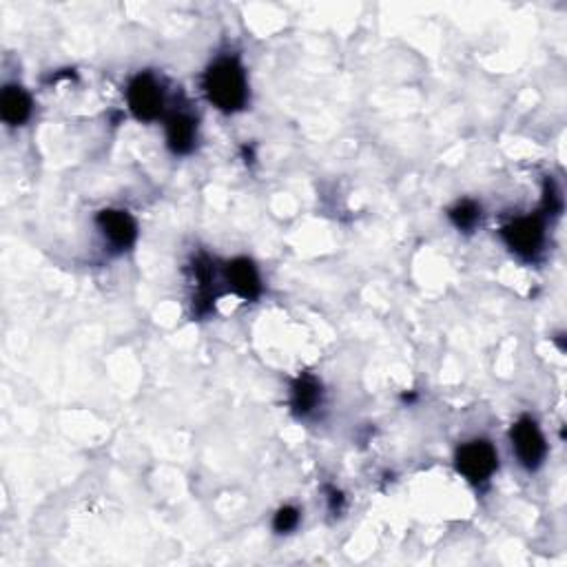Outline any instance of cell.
Instances as JSON below:
<instances>
[{"instance_id":"obj_3","label":"cell","mask_w":567,"mask_h":567,"mask_svg":"<svg viewBox=\"0 0 567 567\" xmlns=\"http://www.w3.org/2000/svg\"><path fill=\"white\" fill-rule=\"evenodd\" d=\"M501 237L512 253L530 260V257L539 255V251L543 249L545 224L539 215H523V218L505 224L501 229Z\"/></svg>"},{"instance_id":"obj_12","label":"cell","mask_w":567,"mask_h":567,"mask_svg":"<svg viewBox=\"0 0 567 567\" xmlns=\"http://www.w3.org/2000/svg\"><path fill=\"white\" fill-rule=\"evenodd\" d=\"M297 525H300V510L293 508V505H284V508L277 510L273 519V528L277 534L293 532Z\"/></svg>"},{"instance_id":"obj_6","label":"cell","mask_w":567,"mask_h":567,"mask_svg":"<svg viewBox=\"0 0 567 567\" xmlns=\"http://www.w3.org/2000/svg\"><path fill=\"white\" fill-rule=\"evenodd\" d=\"M96 224L102 237H105L116 251H129L138 240V224L127 211L120 209L100 211Z\"/></svg>"},{"instance_id":"obj_2","label":"cell","mask_w":567,"mask_h":567,"mask_svg":"<svg viewBox=\"0 0 567 567\" xmlns=\"http://www.w3.org/2000/svg\"><path fill=\"white\" fill-rule=\"evenodd\" d=\"M457 470L466 477L470 483H483L488 481L494 470L499 468V455L490 441L474 439L463 443L457 450Z\"/></svg>"},{"instance_id":"obj_10","label":"cell","mask_w":567,"mask_h":567,"mask_svg":"<svg viewBox=\"0 0 567 567\" xmlns=\"http://www.w3.org/2000/svg\"><path fill=\"white\" fill-rule=\"evenodd\" d=\"M322 401V384L313 375H300L291 388V408L295 415L306 417Z\"/></svg>"},{"instance_id":"obj_9","label":"cell","mask_w":567,"mask_h":567,"mask_svg":"<svg viewBox=\"0 0 567 567\" xmlns=\"http://www.w3.org/2000/svg\"><path fill=\"white\" fill-rule=\"evenodd\" d=\"M32 109V96H29L23 87L9 85L3 89V94H0V116H3L9 127L25 125L29 116H32Z\"/></svg>"},{"instance_id":"obj_7","label":"cell","mask_w":567,"mask_h":567,"mask_svg":"<svg viewBox=\"0 0 567 567\" xmlns=\"http://www.w3.org/2000/svg\"><path fill=\"white\" fill-rule=\"evenodd\" d=\"M226 282H229L231 291L246 302H255L264 288L260 271L246 257H237V260L226 264Z\"/></svg>"},{"instance_id":"obj_8","label":"cell","mask_w":567,"mask_h":567,"mask_svg":"<svg viewBox=\"0 0 567 567\" xmlns=\"http://www.w3.org/2000/svg\"><path fill=\"white\" fill-rule=\"evenodd\" d=\"M198 142V122L189 113H173L167 120V144L175 156H187Z\"/></svg>"},{"instance_id":"obj_11","label":"cell","mask_w":567,"mask_h":567,"mask_svg":"<svg viewBox=\"0 0 567 567\" xmlns=\"http://www.w3.org/2000/svg\"><path fill=\"white\" fill-rule=\"evenodd\" d=\"M450 220L459 231H472L481 220V206L474 200H461L450 209Z\"/></svg>"},{"instance_id":"obj_1","label":"cell","mask_w":567,"mask_h":567,"mask_svg":"<svg viewBox=\"0 0 567 567\" xmlns=\"http://www.w3.org/2000/svg\"><path fill=\"white\" fill-rule=\"evenodd\" d=\"M204 94L211 105L224 113H235L246 107L249 100V80L244 67L235 58H220L204 71L202 78Z\"/></svg>"},{"instance_id":"obj_5","label":"cell","mask_w":567,"mask_h":567,"mask_svg":"<svg viewBox=\"0 0 567 567\" xmlns=\"http://www.w3.org/2000/svg\"><path fill=\"white\" fill-rule=\"evenodd\" d=\"M512 448L517 452V459L523 468L536 470L548 455V443H545L539 424L532 417H521L510 432Z\"/></svg>"},{"instance_id":"obj_4","label":"cell","mask_w":567,"mask_h":567,"mask_svg":"<svg viewBox=\"0 0 567 567\" xmlns=\"http://www.w3.org/2000/svg\"><path fill=\"white\" fill-rule=\"evenodd\" d=\"M127 102L133 116L140 122H151L162 116L164 111V91L156 76L138 74L127 87Z\"/></svg>"}]
</instances>
